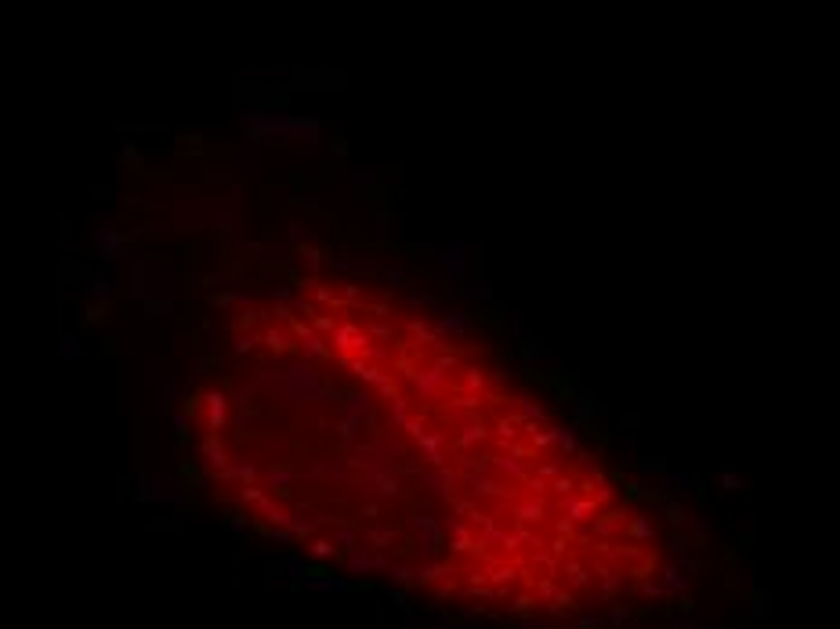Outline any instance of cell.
<instances>
[{"instance_id":"6da1fadb","label":"cell","mask_w":840,"mask_h":629,"mask_svg":"<svg viewBox=\"0 0 840 629\" xmlns=\"http://www.w3.org/2000/svg\"><path fill=\"white\" fill-rule=\"evenodd\" d=\"M265 344L279 351V347H283V336H279V333H269V336H265Z\"/></svg>"}]
</instances>
